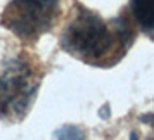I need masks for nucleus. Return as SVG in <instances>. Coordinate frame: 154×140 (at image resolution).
<instances>
[{"label":"nucleus","mask_w":154,"mask_h":140,"mask_svg":"<svg viewBox=\"0 0 154 140\" xmlns=\"http://www.w3.org/2000/svg\"><path fill=\"white\" fill-rule=\"evenodd\" d=\"M61 0H11L2 12V26L23 42H36L56 26Z\"/></svg>","instance_id":"nucleus-3"},{"label":"nucleus","mask_w":154,"mask_h":140,"mask_svg":"<svg viewBox=\"0 0 154 140\" xmlns=\"http://www.w3.org/2000/svg\"><path fill=\"white\" fill-rule=\"evenodd\" d=\"M140 121H142V123H149V125H154V112L140 116Z\"/></svg>","instance_id":"nucleus-6"},{"label":"nucleus","mask_w":154,"mask_h":140,"mask_svg":"<svg viewBox=\"0 0 154 140\" xmlns=\"http://www.w3.org/2000/svg\"><path fill=\"white\" fill-rule=\"evenodd\" d=\"M99 116H100V118H104V119L109 118V104H106L104 107H102V109L99 111Z\"/></svg>","instance_id":"nucleus-7"},{"label":"nucleus","mask_w":154,"mask_h":140,"mask_svg":"<svg viewBox=\"0 0 154 140\" xmlns=\"http://www.w3.org/2000/svg\"><path fill=\"white\" fill-rule=\"evenodd\" d=\"M130 140H139V137H137V133H135V132L130 135Z\"/></svg>","instance_id":"nucleus-8"},{"label":"nucleus","mask_w":154,"mask_h":140,"mask_svg":"<svg viewBox=\"0 0 154 140\" xmlns=\"http://www.w3.org/2000/svg\"><path fill=\"white\" fill-rule=\"evenodd\" d=\"M135 23L130 14L102 16L75 2L64 24L59 43L63 50L94 68H111L126 56L135 40Z\"/></svg>","instance_id":"nucleus-1"},{"label":"nucleus","mask_w":154,"mask_h":140,"mask_svg":"<svg viewBox=\"0 0 154 140\" xmlns=\"http://www.w3.org/2000/svg\"><path fill=\"white\" fill-rule=\"evenodd\" d=\"M128 14L146 35L154 38V0H130Z\"/></svg>","instance_id":"nucleus-4"},{"label":"nucleus","mask_w":154,"mask_h":140,"mask_svg":"<svg viewBox=\"0 0 154 140\" xmlns=\"http://www.w3.org/2000/svg\"><path fill=\"white\" fill-rule=\"evenodd\" d=\"M42 78V71L26 52L9 59L0 75V119L21 121L31 109Z\"/></svg>","instance_id":"nucleus-2"},{"label":"nucleus","mask_w":154,"mask_h":140,"mask_svg":"<svg viewBox=\"0 0 154 140\" xmlns=\"http://www.w3.org/2000/svg\"><path fill=\"white\" fill-rule=\"evenodd\" d=\"M54 138L56 140H83L85 133L76 125H64L54 133Z\"/></svg>","instance_id":"nucleus-5"}]
</instances>
